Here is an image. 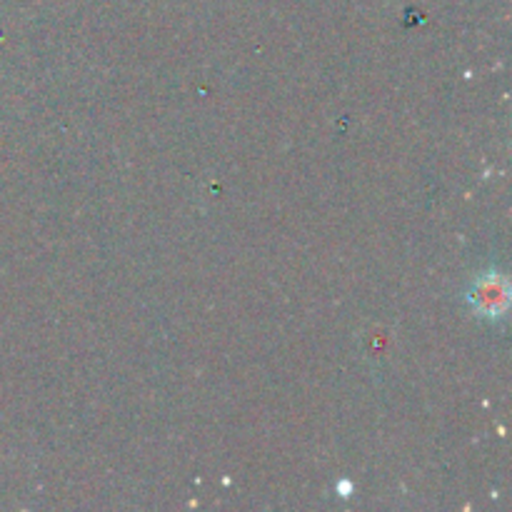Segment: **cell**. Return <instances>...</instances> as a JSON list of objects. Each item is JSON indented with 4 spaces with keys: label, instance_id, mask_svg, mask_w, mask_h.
Listing matches in <instances>:
<instances>
[{
    "label": "cell",
    "instance_id": "cell-1",
    "mask_svg": "<svg viewBox=\"0 0 512 512\" xmlns=\"http://www.w3.org/2000/svg\"><path fill=\"white\" fill-rule=\"evenodd\" d=\"M475 300L488 315H498L508 305V283L503 278H488L475 290Z\"/></svg>",
    "mask_w": 512,
    "mask_h": 512
}]
</instances>
